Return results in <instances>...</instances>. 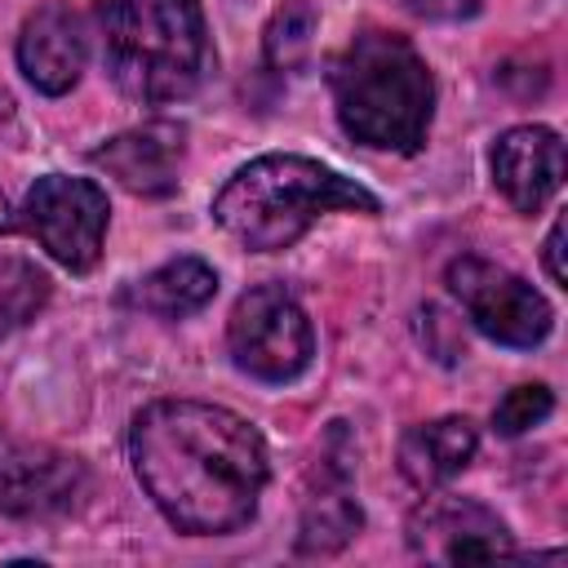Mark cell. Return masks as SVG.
<instances>
[{
	"instance_id": "1",
	"label": "cell",
	"mask_w": 568,
	"mask_h": 568,
	"mask_svg": "<svg viewBox=\"0 0 568 568\" xmlns=\"http://www.w3.org/2000/svg\"><path fill=\"white\" fill-rule=\"evenodd\" d=\"M129 457L160 515L191 537L244 528L271 475L257 426L204 399L146 404L133 417Z\"/></svg>"
},
{
	"instance_id": "2",
	"label": "cell",
	"mask_w": 568,
	"mask_h": 568,
	"mask_svg": "<svg viewBox=\"0 0 568 568\" xmlns=\"http://www.w3.org/2000/svg\"><path fill=\"white\" fill-rule=\"evenodd\" d=\"M328 89L346 138L373 151L417 155L435 115V75L395 31H359L328 62Z\"/></svg>"
},
{
	"instance_id": "3",
	"label": "cell",
	"mask_w": 568,
	"mask_h": 568,
	"mask_svg": "<svg viewBox=\"0 0 568 568\" xmlns=\"http://www.w3.org/2000/svg\"><path fill=\"white\" fill-rule=\"evenodd\" d=\"M93 22L102 67L133 102L191 98L213 67L200 0H98Z\"/></svg>"
},
{
	"instance_id": "4",
	"label": "cell",
	"mask_w": 568,
	"mask_h": 568,
	"mask_svg": "<svg viewBox=\"0 0 568 568\" xmlns=\"http://www.w3.org/2000/svg\"><path fill=\"white\" fill-rule=\"evenodd\" d=\"M377 213V195L311 155H257L213 195L217 226L253 253L297 244L324 213Z\"/></svg>"
},
{
	"instance_id": "5",
	"label": "cell",
	"mask_w": 568,
	"mask_h": 568,
	"mask_svg": "<svg viewBox=\"0 0 568 568\" xmlns=\"http://www.w3.org/2000/svg\"><path fill=\"white\" fill-rule=\"evenodd\" d=\"M226 346L235 368L257 382H293L315 355V333L302 302L284 284H257L240 293L226 320Z\"/></svg>"
},
{
	"instance_id": "6",
	"label": "cell",
	"mask_w": 568,
	"mask_h": 568,
	"mask_svg": "<svg viewBox=\"0 0 568 568\" xmlns=\"http://www.w3.org/2000/svg\"><path fill=\"white\" fill-rule=\"evenodd\" d=\"M448 293L457 297V306L466 311V320L501 342V346H537L546 342L550 324H555V311L550 302L515 271L488 262V257H475V253H462L448 262Z\"/></svg>"
},
{
	"instance_id": "7",
	"label": "cell",
	"mask_w": 568,
	"mask_h": 568,
	"mask_svg": "<svg viewBox=\"0 0 568 568\" xmlns=\"http://www.w3.org/2000/svg\"><path fill=\"white\" fill-rule=\"evenodd\" d=\"M106 191L93 178H71V173H44L31 182L22 200V226L40 240V248L84 275L102 257V235H106Z\"/></svg>"
},
{
	"instance_id": "8",
	"label": "cell",
	"mask_w": 568,
	"mask_h": 568,
	"mask_svg": "<svg viewBox=\"0 0 568 568\" xmlns=\"http://www.w3.org/2000/svg\"><path fill=\"white\" fill-rule=\"evenodd\" d=\"M408 546L435 564H493L515 555L510 528L470 497H426L408 515Z\"/></svg>"
},
{
	"instance_id": "9",
	"label": "cell",
	"mask_w": 568,
	"mask_h": 568,
	"mask_svg": "<svg viewBox=\"0 0 568 568\" xmlns=\"http://www.w3.org/2000/svg\"><path fill=\"white\" fill-rule=\"evenodd\" d=\"M182 160H186V129L178 120H146L138 129L106 138L93 151V164L142 200L173 195L182 182Z\"/></svg>"
},
{
	"instance_id": "10",
	"label": "cell",
	"mask_w": 568,
	"mask_h": 568,
	"mask_svg": "<svg viewBox=\"0 0 568 568\" xmlns=\"http://www.w3.org/2000/svg\"><path fill=\"white\" fill-rule=\"evenodd\" d=\"M84 466L58 448H18L0 462V510L13 519L67 515L84 497Z\"/></svg>"
},
{
	"instance_id": "11",
	"label": "cell",
	"mask_w": 568,
	"mask_h": 568,
	"mask_svg": "<svg viewBox=\"0 0 568 568\" xmlns=\"http://www.w3.org/2000/svg\"><path fill=\"white\" fill-rule=\"evenodd\" d=\"M84 58H89V40H84V22L71 4H62V0L40 4L22 22L18 67L40 93H49V98L71 93L84 71Z\"/></svg>"
},
{
	"instance_id": "12",
	"label": "cell",
	"mask_w": 568,
	"mask_h": 568,
	"mask_svg": "<svg viewBox=\"0 0 568 568\" xmlns=\"http://www.w3.org/2000/svg\"><path fill=\"white\" fill-rule=\"evenodd\" d=\"M564 182V142L546 124H515L493 142V186L519 209L537 213Z\"/></svg>"
},
{
	"instance_id": "13",
	"label": "cell",
	"mask_w": 568,
	"mask_h": 568,
	"mask_svg": "<svg viewBox=\"0 0 568 568\" xmlns=\"http://www.w3.org/2000/svg\"><path fill=\"white\" fill-rule=\"evenodd\" d=\"M364 515L351 493V448L342 444V422H333L328 448L320 453V484L311 488L302 506V528H297V550L302 555H333L359 532Z\"/></svg>"
},
{
	"instance_id": "14",
	"label": "cell",
	"mask_w": 568,
	"mask_h": 568,
	"mask_svg": "<svg viewBox=\"0 0 568 568\" xmlns=\"http://www.w3.org/2000/svg\"><path fill=\"white\" fill-rule=\"evenodd\" d=\"M479 448V430L470 417H435V422H417L404 430L399 439V475L430 493L439 484H448L457 470H466V462Z\"/></svg>"
},
{
	"instance_id": "15",
	"label": "cell",
	"mask_w": 568,
	"mask_h": 568,
	"mask_svg": "<svg viewBox=\"0 0 568 568\" xmlns=\"http://www.w3.org/2000/svg\"><path fill=\"white\" fill-rule=\"evenodd\" d=\"M217 293V271L200 257H173L164 266H155L151 275H142L124 302L155 315V320H186L195 311H204Z\"/></svg>"
},
{
	"instance_id": "16",
	"label": "cell",
	"mask_w": 568,
	"mask_h": 568,
	"mask_svg": "<svg viewBox=\"0 0 568 568\" xmlns=\"http://www.w3.org/2000/svg\"><path fill=\"white\" fill-rule=\"evenodd\" d=\"M315 31H320V9L315 0H284L266 31H262V53L271 71H302L311 62L315 49Z\"/></svg>"
},
{
	"instance_id": "17",
	"label": "cell",
	"mask_w": 568,
	"mask_h": 568,
	"mask_svg": "<svg viewBox=\"0 0 568 568\" xmlns=\"http://www.w3.org/2000/svg\"><path fill=\"white\" fill-rule=\"evenodd\" d=\"M44 302H49V275L18 253H0V337L36 320Z\"/></svg>"
},
{
	"instance_id": "18",
	"label": "cell",
	"mask_w": 568,
	"mask_h": 568,
	"mask_svg": "<svg viewBox=\"0 0 568 568\" xmlns=\"http://www.w3.org/2000/svg\"><path fill=\"white\" fill-rule=\"evenodd\" d=\"M550 413H555V395H550V386H541V382H524V386L506 390L501 404L493 408V430L506 435V439H515V435L541 426Z\"/></svg>"
},
{
	"instance_id": "19",
	"label": "cell",
	"mask_w": 568,
	"mask_h": 568,
	"mask_svg": "<svg viewBox=\"0 0 568 568\" xmlns=\"http://www.w3.org/2000/svg\"><path fill=\"white\" fill-rule=\"evenodd\" d=\"M399 4L426 22H462V18H475L484 0H399Z\"/></svg>"
},
{
	"instance_id": "20",
	"label": "cell",
	"mask_w": 568,
	"mask_h": 568,
	"mask_svg": "<svg viewBox=\"0 0 568 568\" xmlns=\"http://www.w3.org/2000/svg\"><path fill=\"white\" fill-rule=\"evenodd\" d=\"M541 262H546L555 284H568V271H564V217H555V226H550V235L541 244Z\"/></svg>"
},
{
	"instance_id": "21",
	"label": "cell",
	"mask_w": 568,
	"mask_h": 568,
	"mask_svg": "<svg viewBox=\"0 0 568 568\" xmlns=\"http://www.w3.org/2000/svg\"><path fill=\"white\" fill-rule=\"evenodd\" d=\"M4 120H9V93L0 89V129H4Z\"/></svg>"
}]
</instances>
